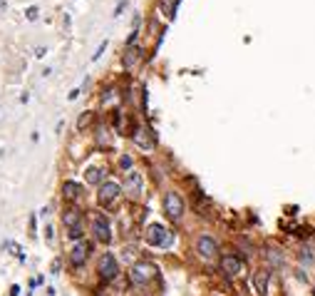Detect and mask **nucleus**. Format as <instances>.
Listing matches in <instances>:
<instances>
[{
  "label": "nucleus",
  "mask_w": 315,
  "mask_h": 296,
  "mask_svg": "<svg viewBox=\"0 0 315 296\" xmlns=\"http://www.w3.org/2000/svg\"><path fill=\"white\" fill-rule=\"evenodd\" d=\"M119 274V261L114 259V254H102L99 259V276L104 281H114Z\"/></svg>",
  "instance_id": "5"
},
{
  "label": "nucleus",
  "mask_w": 315,
  "mask_h": 296,
  "mask_svg": "<svg viewBox=\"0 0 315 296\" xmlns=\"http://www.w3.org/2000/svg\"><path fill=\"white\" fill-rule=\"evenodd\" d=\"M196 251H199L201 259H211V256H216L219 244H216L211 237H199V241H196Z\"/></svg>",
  "instance_id": "7"
},
{
  "label": "nucleus",
  "mask_w": 315,
  "mask_h": 296,
  "mask_svg": "<svg viewBox=\"0 0 315 296\" xmlns=\"http://www.w3.org/2000/svg\"><path fill=\"white\" fill-rule=\"evenodd\" d=\"M119 194H122V187H119L117 182H104V184L99 187V192H97V199H99L102 207H109V204L117 202Z\"/></svg>",
  "instance_id": "6"
},
{
  "label": "nucleus",
  "mask_w": 315,
  "mask_h": 296,
  "mask_svg": "<svg viewBox=\"0 0 315 296\" xmlns=\"http://www.w3.org/2000/svg\"><path fill=\"white\" fill-rule=\"evenodd\" d=\"M146 241H149L151 246H172L174 234H172L167 227H162V224H149V229H146Z\"/></svg>",
  "instance_id": "1"
},
{
  "label": "nucleus",
  "mask_w": 315,
  "mask_h": 296,
  "mask_svg": "<svg viewBox=\"0 0 315 296\" xmlns=\"http://www.w3.org/2000/svg\"><path fill=\"white\" fill-rule=\"evenodd\" d=\"M10 296H20V286H18V284L10 286Z\"/></svg>",
  "instance_id": "21"
},
{
  "label": "nucleus",
  "mask_w": 315,
  "mask_h": 296,
  "mask_svg": "<svg viewBox=\"0 0 315 296\" xmlns=\"http://www.w3.org/2000/svg\"><path fill=\"white\" fill-rule=\"evenodd\" d=\"M241 259L238 256H233V254H226L224 259H221V271L226 274V276H236L238 271H241Z\"/></svg>",
  "instance_id": "9"
},
{
  "label": "nucleus",
  "mask_w": 315,
  "mask_h": 296,
  "mask_svg": "<svg viewBox=\"0 0 315 296\" xmlns=\"http://www.w3.org/2000/svg\"><path fill=\"white\" fill-rule=\"evenodd\" d=\"M87 256H90V244H87V241H75V246H72V251H70L72 266H82V264L87 261Z\"/></svg>",
  "instance_id": "8"
},
{
  "label": "nucleus",
  "mask_w": 315,
  "mask_h": 296,
  "mask_svg": "<svg viewBox=\"0 0 315 296\" xmlns=\"http://www.w3.org/2000/svg\"><path fill=\"white\" fill-rule=\"evenodd\" d=\"M136 60H139V50L134 48V50H129V53H127V58H124V67H132Z\"/></svg>",
  "instance_id": "17"
},
{
  "label": "nucleus",
  "mask_w": 315,
  "mask_h": 296,
  "mask_svg": "<svg viewBox=\"0 0 315 296\" xmlns=\"http://www.w3.org/2000/svg\"><path fill=\"white\" fill-rule=\"evenodd\" d=\"M119 167H122V170H132V157H129V155H122V157H119Z\"/></svg>",
  "instance_id": "18"
},
{
  "label": "nucleus",
  "mask_w": 315,
  "mask_h": 296,
  "mask_svg": "<svg viewBox=\"0 0 315 296\" xmlns=\"http://www.w3.org/2000/svg\"><path fill=\"white\" fill-rule=\"evenodd\" d=\"M102 177H104V172H102V170H97V167H90V170L85 172V179H87L90 184H99V182H102Z\"/></svg>",
  "instance_id": "15"
},
{
  "label": "nucleus",
  "mask_w": 315,
  "mask_h": 296,
  "mask_svg": "<svg viewBox=\"0 0 315 296\" xmlns=\"http://www.w3.org/2000/svg\"><path fill=\"white\" fill-rule=\"evenodd\" d=\"M134 142H136V144L141 147V150H151V147H154V139H151V132H149V129H144V127L134 132Z\"/></svg>",
  "instance_id": "11"
},
{
  "label": "nucleus",
  "mask_w": 315,
  "mask_h": 296,
  "mask_svg": "<svg viewBox=\"0 0 315 296\" xmlns=\"http://www.w3.org/2000/svg\"><path fill=\"white\" fill-rule=\"evenodd\" d=\"M253 286H256V294L266 296V291H268V271L266 269H258L253 274Z\"/></svg>",
  "instance_id": "10"
},
{
  "label": "nucleus",
  "mask_w": 315,
  "mask_h": 296,
  "mask_svg": "<svg viewBox=\"0 0 315 296\" xmlns=\"http://www.w3.org/2000/svg\"><path fill=\"white\" fill-rule=\"evenodd\" d=\"M45 53H47V50H45V48H38V50H35V58H43V55H45Z\"/></svg>",
  "instance_id": "22"
},
{
  "label": "nucleus",
  "mask_w": 315,
  "mask_h": 296,
  "mask_svg": "<svg viewBox=\"0 0 315 296\" xmlns=\"http://www.w3.org/2000/svg\"><path fill=\"white\" fill-rule=\"evenodd\" d=\"M28 20H38V8H28Z\"/></svg>",
  "instance_id": "20"
},
{
  "label": "nucleus",
  "mask_w": 315,
  "mask_h": 296,
  "mask_svg": "<svg viewBox=\"0 0 315 296\" xmlns=\"http://www.w3.org/2000/svg\"><path fill=\"white\" fill-rule=\"evenodd\" d=\"M92 232H94V239L97 241H102V244H109L112 241V227H109V222H107L104 214H94Z\"/></svg>",
  "instance_id": "4"
},
{
  "label": "nucleus",
  "mask_w": 315,
  "mask_h": 296,
  "mask_svg": "<svg viewBox=\"0 0 315 296\" xmlns=\"http://www.w3.org/2000/svg\"><path fill=\"white\" fill-rule=\"evenodd\" d=\"M313 296H315V289H313Z\"/></svg>",
  "instance_id": "23"
},
{
  "label": "nucleus",
  "mask_w": 315,
  "mask_h": 296,
  "mask_svg": "<svg viewBox=\"0 0 315 296\" xmlns=\"http://www.w3.org/2000/svg\"><path fill=\"white\" fill-rule=\"evenodd\" d=\"M127 189H129L132 197H139V192H141V175L139 172H129L127 175Z\"/></svg>",
  "instance_id": "12"
},
{
  "label": "nucleus",
  "mask_w": 315,
  "mask_h": 296,
  "mask_svg": "<svg viewBox=\"0 0 315 296\" xmlns=\"http://www.w3.org/2000/svg\"><path fill=\"white\" fill-rule=\"evenodd\" d=\"M156 276V266L154 264H149V261H139V264H134L132 266V271H129V279H132V284H146V281H151Z\"/></svg>",
  "instance_id": "2"
},
{
  "label": "nucleus",
  "mask_w": 315,
  "mask_h": 296,
  "mask_svg": "<svg viewBox=\"0 0 315 296\" xmlns=\"http://www.w3.org/2000/svg\"><path fill=\"white\" fill-rule=\"evenodd\" d=\"M92 119H94V112H85V115H80V119H77V129H87V127L92 124Z\"/></svg>",
  "instance_id": "16"
},
{
  "label": "nucleus",
  "mask_w": 315,
  "mask_h": 296,
  "mask_svg": "<svg viewBox=\"0 0 315 296\" xmlns=\"http://www.w3.org/2000/svg\"><path fill=\"white\" fill-rule=\"evenodd\" d=\"M62 222H65V227H80L82 224V212L80 209H67L65 214H62Z\"/></svg>",
  "instance_id": "13"
},
{
  "label": "nucleus",
  "mask_w": 315,
  "mask_h": 296,
  "mask_svg": "<svg viewBox=\"0 0 315 296\" xmlns=\"http://www.w3.org/2000/svg\"><path fill=\"white\" fill-rule=\"evenodd\" d=\"M164 212H167L174 222L181 219V214H184V199H181L179 192H167V194H164Z\"/></svg>",
  "instance_id": "3"
},
{
  "label": "nucleus",
  "mask_w": 315,
  "mask_h": 296,
  "mask_svg": "<svg viewBox=\"0 0 315 296\" xmlns=\"http://www.w3.org/2000/svg\"><path fill=\"white\" fill-rule=\"evenodd\" d=\"M104 48H107V40H104V43H102V45L97 48V53L92 55V60H99V58H102V53H104Z\"/></svg>",
  "instance_id": "19"
},
{
  "label": "nucleus",
  "mask_w": 315,
  "mask_h": 296,
  "mask_svg": "<svg viewBox=\"0 0 315 296\" xmlns=\"http://www.w3.org/2000/svg\"><path fill=\"white\" fill-rule=\"evenodd\" d=\"M80 192H82V187H80L77 182H65V184H62V197H65V199H77Z\"/></svg>",
  "instance_id": "14"
}]
</instances>
